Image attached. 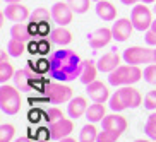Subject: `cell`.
I'll return each instance as SVG.
<instances>
[{
	"label": "cell",
	"instance_id": "1",
	"mask_svg": "<svg viewBox=\"0 0 156 142\" xmlns=\"http://www.w3.org/2000/svg\"><path fill=\"white\" fill-rule=\"evenodd\" d=\"M50 75L58 82H69L79 77L83 60L72 50H55L50 55Z\"/></svg>",
	"mask_w": 156,
	"mask_h": 142
},
{
	"label": "cell",
	"instance_id": "2",
	"mask_svg": "<svg viewBox=\"0 0 156 142\" xmlns=\"http://www.w3.org/2000/svg\"><path fill=\"white\" fill-rule=\"evenodd\" d=\"M142 103V98L137 89L130 86L120 87L119 91L110 96V108L113 111H124L127 108H137Z\"/></svg>",
	"mask_w": 156,
	"mask_h": 142
},
{
	"label": "cell",
	"instance_id": "3",
	"mask_svg": "<svg viewBox=\"0 0 156 142\" xmlns=\"http://www.w3.org/2000/svg\"><path fill=\"white\" fill-rule=\"evenodd\" d=\"M144 74L141 72L137 65H119L113 72H110L108 75V82L112 86H130L141 81V77Z\"/></svg>",
	"mask_w": 156,
	"mask_h": 142
},
{
	"label": "cell",
	"instance_id": "4",
	"mask_svg": "<svg viewBox=\"0 0 156 142\" xmlns=\"http://www.w3.org/2000/svg\"><path fill=\"white\" fill-rule=\"evenodd\" d=\"M0 108L5 115H16L21 110V94L17 87L9 84L0 86Z\"/></svg>",
	"mask_w": 156,
	"mask_h": 142
},
{
	"label": "cell",
	"instance_id": "5",
	"mask_svg": "<svg viewBox=\"0 0 156 142\" xmlns=\"http://www.w3.org/2000/svg\"><path fill=\"white\" fill-rule=\"evenodd\" d=\"M40 74H36L31 67L28 69H19L14 74V84L19 91H33V87L36 86L38 82H43L41 77H38Z\"/></svg>",
	"mask_w": 156,
	"mask_h": 142
},
{
	"label": "cell",
	"instance_id": "6",
	"mask_svg": "<svg viewBox=\"0 0 156 142\" xmlns=\"http://www.w3.org/2000/svg\"><path fill=\"white\" fill-rule=\"evenodd\" d=\"M45 94L53 105H62L72 99V89L69 86H64L62 82H48L45 87Z\"/></svg>",
	"mask_w": 156,
	"mask_h": 142
},
{
	"label": "cell",
	"instance_id": "7",
	"mask_svg": "<svg viewBox=\"0 0 156 142\" xmlns=\"http://www.w3.org/2000/svg\"><path fill=\"white\" fill-rule=\"evenodd\" d=\"M130 21L134 24V29L137 31H147L151 28L153 24V16H151V10L147 9L146 4H137L134 5L132 9V14H130Z\"/></svg>",
	"mask_w": 156,
	"mask_h": 142
},
{
	"label": "cell",
	"instance_id": "8",
	"mask_svg": "<svg viewBox=\"0 0 156 142\" xmlns=\"http://www.w3.org/2000/svg\"><path fill=\"white\" fill-rule=\"evenodd\" d=\"M122 58L129 65H141V64H153V50L141 48V46H130L124 50Z\"/></svg>",
	"mask_w": 156,
	"mask_h": 142
},
{
	"label": "cell",
	"instance_id": "9",
	"mask_svg": "<svg viewBox=\"0 0 156 142\" xmlns=\"http://www.w3.org/2000/svg\"><path fill=\"white\" fill-rule=\"evenodd\" d=\"M74 130V123L69 118H60L53 123H48V139L51 140H60V139L69 137Z\"/></svg>",
	"mask_w": 156,
	"mask_h": 142
},
{
	"label": "cell",
	"instance_id": "10",
	"mask_svg": "<svg viewBox=\"0 0 156 142\" xmlns=\"http://www.w3.org/2000/svg\"><path fill=\"white\" fill-rule=\"evenodd\" d=\"M72 14L74 10L70 9V5L67 2L65 4L64 2H57L51 7V17H53V21L58 26H67V24L72 23Z\"/></svg>",
	"mask_w": 156,
	"mask_h": 142
},
{
	"label": "cell",
	"instance_id": "11",
	"mask_svg": "<svg viewBox=\"0 0 156 142\" xmlns=\"http://www.w3.org/2000/svg\"><path fill=\"white\" fill-rule=\"evenodd\" d=\"M132 29H134V24L130 19H119L115 21L113 26H112V33H113V40L119 43H124L127 41L130 34H132Z\"/></svg>",
	"mask_w": 156,
	"mask_h": 142
},
{
	"label": "cell",
	"instance_id": "12",
	"mask_svg": "<svg viewBox=\"0 0 156 142\" xmlns=\"http://www.w3.org/2000/svg\"><path fill=\"white\" fill-rule=\"evenodd\" d=\"M87 40H89V46H91L93 50H100V48L106 46L113 40V33L108 28H100L96 31H93Z\"/></svg>",
	"mask_w": 156,
	"mask_h": 142
},
{
	"label": "cell",
	"instance_id": "13",
	"mask_svg": "<svg viewBox=\"0 0 156 142\" xmlns=\"http://www.w3.org/2000/svg\"><path fill=\"white\" fill-rule=\"evenodd\" d=\"M4 14L12 23H24L31 16L29 14V9L23 4H7V7L4 9Z\"/></svg>",
	"mask_w": 156,
	"mask_h": 142
},
{
	"label": "cell",
	"instance_id": "14",
	"mask_svg": "<svg viewBox=\"0 0 156 142\" xmlns=\"http://www.w3.org/2000/svg\"><path fill=\"white\" fill-rule=\"evenodd\" d=\"M86 92H87V96L91 98L94 103H105L106 99H110L108 87H106L103 82H100V81H94V82L87 84V86H86Z\"/></svg>",
	"mask_w": 156,
	"mask_h": 142
},
{
	"label": "cell",
	"instance_id": "15",
	"mask_svg": "<svg viewBox=\"0 0 156 142\" xmlns=\"http://www.w3.org/2000/svg\"><path fill=\"white\" fill-rule=\"evenodd\" d=\"M117 48H113V51H108V53H105V55H101L100 60H98V70L100 72H113L117 67L120 65V55L117 53Z\"/></svg>",
	"mask_w": 156,
	"mask_h": 142
},
{
	"label": "cell",
	"instance_id": "16",
	"mask_svg": "<svg viewBox=\"0 0 156 142\" xmlns=\"http://www.w3.org/2000/svg\"><path fill=\"white\" fill-rule=\"evenodd\" d=\"M101 125H103V128L105 130H112V132H119V133H124L125 128H127V120L122 116V115H108V116H105L103 118V122H101Z\"/></svg>",
	"mask_w": 156,
	"mask_h": 142
},
{
	"label": "cell",
	"instance_id": "17",
	"mask_svg": "<svg viewBox=\"0 0 156 142\" xmlns=\"http://www.w3.org/2000/svg\"><path fill=\"white\" fill-rule=\"evenodd\" d=\"M33 31L29 28V23H16L12 28H10V38H14V40H19V41L23 43H31L33 41Z\"/></svg>",
	"mask_w": 156,
	"mask_h": 142
},
{
	"label": "cell",
	"instance_id": "18",
	"mask_svg": "<svg viewBox=\"0 0 156 142\" xmlns=\"http://www.w3.org/2000/svg\"><path fill=\"white\" fill-rule=\"evenodd\" d=\"M94 10H96L98 17L106 21V23H112V21L117 19V9H115V5L112 2H108V0H100V2H96Z\"/></svg>",
	"mask_w": 156,
	"mask_h": 142
},
{
	"label": "cell",
	"instance_id": "19",
	"mask_svg": "<svg viewBox=\"0 0 156 142\" xmlns=\"http://www.w3.org/2000/svg\"><path fill=\"white\" fill-rule=\"evenodd\" d=\"M96 72H98V65H94L93 60H83L81 65V74H79V81L83 84H91L96 81Z\"/></svg>",
	"mask_w": 156,
	"mask_h": 142
},
{
	"label": "cell",
	"instance_id": "20",
	"mask_svg": "<svg viewBox=\"0 0 156 142\" xmlns=\"http://www.w3.org/2000/svg\"><path fill=\"white\" fill-rule=\"evenodd\" d=\"M86 110H87V103L83 96L72 98L67 105V113H69L70 118H81L83 115H86Z\"/></svg>",
	"mask_w": 156,
	"mask_h": 142
},
{
	"label": "cell",
	"instance_id": "21",
	"mask_svg": "<svg viewBox=\"0 0 156 142\" xmlns=\"http://www.w3.org/2000/svg\"><path fill=\"white\" fill-rule=\"evenodd\" d=\"M50 40H51V43H55V45L67 46L72 41V33H70L69 29H65V26H58V28H55L50 33Z\"/></svg>",
	"mask_w": 156,
	"mask_h": 142
},
{
	"label": "cell",
	"instance_id": "22",
	"mask_svg": "<svg viewBox=\"0 0 156 142\" xmlns=\"http://www.w3.org/2000/svg\"><path fill=\"white\" fill-rule=\"evenodd\" d=\"M105 105L103 103H94V105H89L86 110V118L87 122L91 123H96V122H103L105 118Z\"/></svg>",
	"mask_w": 156,
	"mask_h": 142
},
{
	"label": "cell",
	"instance_id": "23",
	"mask_svg": "<svg viewBox=\"0 0 156 142\" xmlns=\"http://www.w3.org/2000/svg\"><path fill=\"white\" fill-rule=\"evenodd\" d=\"M50 19H53L51 17V10L45 9V7H38L29 16V24L31 26H36V24H41V23H50Z\"/></svg>",
	"mask_w": 156,
	"mask_h": 142
},
{
	"label": "cell",
	"instance_id": "24",
	"mask_svg": "<svg viewBox=\"0 0 156 142\" xmlns=\"http://www.w3.org/2000/svg\"><path fill=\"white\" fill-rule=\"evenodd\" d=\"M28 51L31 53V55H48V51H50V43H48V40H40V41H31L28 43Z\"/></svg>",
	"mask_w": 156,
	"mask_h": 142
},
{
	"label": "cell",
	"instance_id": "25",
	"mask_svg": "<svg viewBox=\"0 0 156 142\" xmlns=\"http://www.w3.org/2000/svg\"><path fill=\"white\" fill-rule=\"evenodd\" d=\"M98 130L96 127L93 123H87L81 128V132H79V142H96L98 139Z\"/></svg>",
	"mask_w": 156,
	"mask_h": 142
},
{
	"label": "cell",
	"instance_id": "26",
	"mask_svg": "<svg viewBox=\"0 0 156 142\" xmlns=\"http://www.w3.org/2000/svg\"><path fill=\"white\" fill-rule=\"evenodd\" d=\"M24 51H26V43L10 38L9 43H7V53H9L10 57H21Z\"/></svg>",
	"mask_w": 156,
	"mask_h": 142
},
{
	"label": "cell",
	"instance_id": "27",
	"mask_svg": "<svg viewBox=\"0 0 156 142\" xmlns=\"http://www.w3.org/2000/svg\"><path fill=\"white\" fill-rule=\"evenodd\" d=\"M14 69H12V65L9 62H0V82L2 84H7L9 79L14 77Z\"/></svg>",
	"mask_w": 156,
	"mask_h": 142
},
{
	"label": "cell",
	"instance_id": "28",
	"mask_svg": "<svg viewBox=\"0 0 156 142\" xmlns=\"http://www.w3.org/2000/svg\"><path fill=\"white\" fill-rule=\"evenodd\" d=\"M89 2L91 0H67V4L70 5V9L76 14H84L89 10Z\"/></svg>",
	"mask_w": 156,
	"mask_h": 142
},
{
	"label": "cell",
	"instance_id": "29",
	"mask_svg": "<svg viewBox=\"0 0 156 142\" xmlns=\"http://www.w3.org/2000/svg\"><path fill=\"white\" fill-rule=\"evenodd\" d=\"M144 132L151 140H156V113H151L147 116V122L144 125Z\"/></svg>",
	"mask_w": 156,
	"mask_h": 142
},
{
	"label": "cell",
	"instance_id": "30",
	"mask_svg": "<svg viewBox=\"0 0 156 142\" xmlns=\"http://www.w3.org/2000/svg\"><path fill=\"white\" fill-rule=\"evenodd\" d=\"M28 67H31L33 70L36 74H45V72H50V60L48 58H40L36 64H33V62H28Z\"/></svg>",
	"mask_w": 156,
	"mask_h": 142
},
{
	"label": "cell",
	"instance_id": "31",
	"mask_svg": "<svg viewBox=\"0 0 156 142\" xmlns=\"http://www.w3.org/2000/svg\"><path fill=\"white\" fill-rule=\"evenodd\" d=\"M14 133H16L14 125H9V123L0 125V142H10Z\"/></svg>",
	"mask_w": 156,
	"mask_h": 142
},
{
	"label": "cell",
	"instance_id": "32",
	"mask_svg": "<svg viewBox=\"0 0 156 142\" xmlns=\"http://www.w3.org/2000/svg\"><path fill=\"white\" fill-rule=\"evenodd\" d=\"M43 116H45L43 120H45L46 123H53V122H57V120L64 118V113H62L58 108H55V106H53V108H48V110L43 113Z\"/></svg>",
	"mask_w": 156,
	"mask_h": 142
},
{
	"label": "cell",
	"instance_id": "33",
	"mask_svg": "<svg viewBox=\"0 0 156 142\" xmlns=\"http://www.w3.org/2000/svg\"><path fill=\"white\" fill-rule=\"evenodd\" d=\"M120 135H122V133L112 132V130H105V128H103V132L98 133L96 142H117V139H119Z\"/></svg>",
	"mask_w": 156,
	"mask_h": 142
},
{
	"label": "cell",
	"instance_id": "34",
	"mask_svg": "<svg viewBox=\"0 0 156 142\" xmlns=\"http://www.w3.org/2000/svg\"><path fill=\"white\" fill-rule=\"evenodd\" d=\"M144 81L156 86V64H149L144 69Z\"/></svg>",
	"mask_w": 156,
	"mask_h": 142
},
{
	"label": "cell",
	"instance_id": "35",
	"mask_svg": "<svg viewBox=\"0 0 156 142\" xmlns=\"http://www.w3.org/2000/svg\"><path fill=\"white\" fill-rule=\"evenodd\" d=\"M144 108H147V110H156V91H149L144 96Z\"/></svg>",
	"mask_w": 156,
	"mask_h": 142
},
{
	"label": "cell",
	"instance_id": "36",
	"mask_svg": "<svg viewBox=\"0 0 156 142\" xmlns=\"http://www.w3.org/2000/svg\"><path fill=\"white\" fill-rule=\"evenodd\" d=\"M144 40H146V43L149 46H156V31H153L151 28L146 31V34H144Z\"/></svg>",
	"mask_w": 156,
	"mask_h": 142
},
{
	"label": "cell",
	"instance_id": "37",
	"mask_svg": "<svg viewBox=\"0 0 156 142\" xmlns=\"http://www.w3.org/2000/svg\"><path fill=\"white\" fill-rule=\"evenodd\" d=\"M124 5H137V4H153L156 0H120Z\"/></svg>",
	"mask_w": 156,
	"mask_h": 142
},
{
	"label": "cell",
	"instance_id": "38",
	"mask_svg": "<svg viewBox=\"0 0 156 142\" xmlns=\"http://www.w3.org/2000/svg\"><path fill=\"white\" fill-rule=\"evenodd\" d=\"M38 116H40V115H38V111H31V113H29V120H31V122H38Z\"/></svg>",
	"mask_w": 156,
	"mask_h": 142
},
{
	"label": "cell",
	"instance_id": "39",
	"mask_svg": "<svg viewBox=\"0 0 156 142\" xmlns=\"http://www.w3.org/2000/svg\"><path fill=\"white\" fill-rule=\"evenodd\" d=\"M16 142H33V140H31V137H28V135H23V137L16 139Z\"/></svg>",
	"mask_w": 156,
	"mask_h": 142
},
{
	"label": "cell",
	"instance_id": "40",
	"mask_svg": "<svg viewBox=\"0 0 156 142\" xmlns=\"http://www.w3.org/2000/svg\"><path fill=\"white\" fill-rule=\"evenodd\" d=\"M0 55H2V60H0V62H7V53H5V50L0 51Z\"/></svg>",
	"mask_w": 156,
	"mask_h": 142
},
{
	"label": "cell",
	"instance_id": "41",
	"mask_svg": "<svg viewBox=\"0 0 156 142\" xmlns=\"http://www.w3.org/2000/svg\"><path fill=\"white\" fill-rule=\"evenodd\" d=\"M58 142H76V139H70V137H65V139H60Z\"/></svg>",
	"mask_w": 156,
	"mask_h": 142
},
{
	"label": "cell",
	"instance_id": "42",
	"mask_svg": "<svg viewBox=\"0 0 156 142\" xmlns=\"http://www.w3.org/2000/svg\"><path fill=\"white\" fill-rule=\"evenodd\" d=\"M5 4H21V0H4Z\"/></svg>",
	"mask_w": 156,
	"mask_h": 142
},
{
	"label": "cell",
	"instance_id": "43",
	"mask_svg": "<svg viewBox=\"0 0 156 142\" xmlns=\"http://www.w3.org/2000/svg\"><path fill=\"white\" fill-rule=\"evenodd\" d=\"M153 64H156V50H153Z\"/></svg>",
	"mask_w": 156,
	"mask_h": 142
},
{
	"label": "cell",
	"instance_id": "44",
	"mask_svg": "<svg viewBox=\"0 0 156 142\" xmlns=\"http://www.w3.org/2000/svg\"><path fill=\"white\" fill-rule=\"evenodd\" d=\"M151 29H153V31H156V19L153 21V24H151Z\"/></svg>",
	"mask_w": 156,
	"mask_h": 142
},
{
	"label": "cell",
	"instance_id": "45",
	"mask_svg": "<svg viewBox=\"0 0 156 142\" xmlns=\"http://www.w3.org/2000/svg\"><path fill=\"white\" fill-rule=\"evenodd\" d=\"M134 142H147V140H142V139H137V140H134Z\"/></svg>",
	"mask_w": 156,
	"mask_h": 142
},
{
	"label": "cell",
	"instance_id": "46",
	"mask_svg": "<svg viewBox=\"0 0 156 142\" xmlns=\"http://www.w3.org/2000/svg\"><path fill=\"white\" fill-rule=\"evenodd\" d=\"M153 10H154V14H156V2H154V7H153Z\"/></svg>",
	"mask_w": 156,
	"mask_h": 142
},
{
	"label": "cell",
	"instance_id": "47",
	"mask_svg": "<svg viewBox=\"0 0 156 142\" xmlns=\"http://www.w3.org/2000/svg\"><path fill=\"white\" fill-rule=\"evenodd\" d=\"M91 2H100V0H91Z\"/></svg>",
	"mask_w": 156,
	"mask_h": 142
},
{
	"label": "cell",
	"instance_id": "48",
	"mask_svg": "<svg viewBox=\"0 0 156 142\" xmlns=\"http://www.w3.org/2000/svg\"><path fill=\"white\" fill-rule=\"evenodd\" d=\"M147 142H156V140H147Z\"/></svg>",
	"mask_w": 156,
	"mask_h": 142
}]
</instances>
